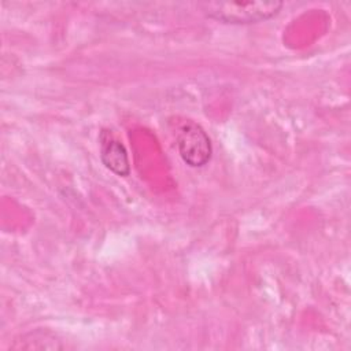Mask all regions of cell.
Segmentation results:
<instances>
[{"label":"cell","mask_w":351,"mask_h":351,"mask_svg":"<svg viewBox=\"0 0 351 351\" xmlns=\"http://www.w3.org/2000/svg\"><path fill=\"white\" fill-rule=\"evenodd\" d=\"M177 148L181 159L191 167H203L213 156L211 138L195 122H186L180 128L177 133Z\"/></svg>","instance_id":"2"},{"label":"cell","mask_w":351,"mask_h":351,"mask_svg":"<svg viewBox=\"0 0 351 351\" xmlns=\"http://www.w3.org/2000/svg\"><path fill=\"white\" fill-rule=\"evenodd\" d=\"M210 19L229 25H250L276 16L281 1H207L200 4Z\"/></svg>","instance_id":"1"},{"label":"cell","mask_w":351,"mask_h":351,"mask_svg":"<svg viewBox=\"0 0 351 351\" xmlns=\"http://www.w3.org/2000/svg\"><path fill=\"white\" fill-rule=\"evenodd\" d=\"M99 141L101 163L115 176L128 177L130 174V162L125 145L108 130L100 132Z\"/></svg>","instance_id":"3"}]
</instances>
